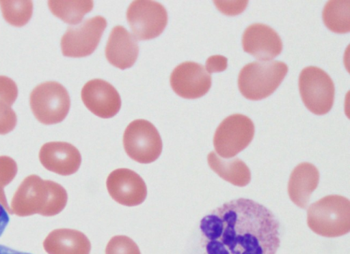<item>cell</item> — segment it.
<instances>
[{"label":"cell","instance_id":"1","mask_svg":"<svg viewBox=\"0 0 350 254\" xmlns=\"http://www.w3.org/2000/svg\"><path fill=\"white\" fill-rule=\"evenodd\" d=\"M205 254H275L280 225L265 206L247 198L223 203L200 223Z\"/></svg>","mask_w":350,"mask_h":254},{"label":"cell","instance_id":"2","mask_svg":"<svg viewBox=\"0 0 350 254\" xmlns=\"http://www.w3.org/2000/svg\"><path fill=\"white\" fill-rule=\"evenodd\" d=\"M68 195L59 184L43 180L37 175L26 177L19 185L11 202V214L27 216L38 214L55 216L66 207Z\"/></svg>","mask_w":350,"mask_h":254},{"label":"cell","instance_id":"3","mask_svg":"<svg viewBox=\"0 0 350 254\" xmlns=\"http://www.w3.org/2000/svg\"><path fill=\"white\" fill-rule=\"evenodd\" d=\"M307 223L315 234L328 238L350 231V201L341 195L325 196L312 203L307 210Z\"/></svg>","mask_w":350,"mask_h":254},{"label":"cell","instance_id":"4","mask_svg":"<svg viewBox=\"0 0 350 254\" xmlns=\"http://www.w3.org/2000/svg\"><path fill=\"white\" fill-rule=\"evenodd\" d=\"M288 72V66L280 61H255L245 65L238 76V87L247 99H264L279 87Z\"/></svg>","mask_w":350,"mask_h":254},{"label":"cell","instance_id":"5","mask_svg":"<svg viewBox=\"0 0 350 254\" xmlns=\"http://www.w3.org/2000/svg\"><path fill=\"white\" fill-rule=\"evenodd\" d=\"M29 103L36 118L46 125L62 122L70 107L66 89L56 81H46L37 85L30 94Z\"/></svg>","mask_w":350,"mask_h":254},{"label":"cell","instance_id":"6","mask_svg":"<svg viewBox=\"0 0 350 254\" xmlns=\"http://www.w3.org/2000/svg\"><path fill=\"white\" fill-rule=\"evenodd\" d=\"M299 89L303 102L312 113H328L334 104V84L323 69L316 66L304 68L299 76Z\"/></svg>","mask_w":350,"mask_h":254},{"label":"cell","instance_id":"7","mask_svg":"<svg viewBox=\"0 0 350 254\" xmlns=\"http://www.w3.org/2000/svg\"><path fill=\"white\" fill-rule=\"evenodd\" d=\"M254 124L247 116L235 113L226 117L217 126L215 150L220 157L230 158L246 148L254 136Z\"/></svg>","mask_w":350,"mask_h":254},{"label":"cell","instance_id":"8","mask_svg":"<svg viewBox=\"0 0 350 254\" xmlns=\"http://www.w3.org/2000/svg\"><path fill=\"white\" fill-rule=\"evenodd\" d=\"M124 148L136 162L148 164L155 161L162 151V140L156 127L146 119H135L126 128Z\"/></svg>","mask_w":350,"mask_h":254},{"label":"cell","instance_id":"9","mask_svg":"<svg viewBox=\"0 0 350 254\" xmlns=\"http://www.w3.org/2000/svg\"><path fill=\"white\" fill-rule=\"evenodd\" d=\"M126 18L135 38L147 40L157 38L163 31L167 23V13L158 2L136 0L128 8Z\"/></svg>","mask_w":350,"mask_h":254},{"label":"cell","instance_id":"10","mask_svg":"<svg viewBox=\"0 0 350 254\" xmlns=\"http://www.w3.org/2000/svg\"><path fill=\"white\" fill-rule=\"evenodd\" d=\"M107 24L104 17L96 16L68 27L61 39L62 54L70 57L91 55L98 46Z\"/></svg>","mask_w":350,"mask_h":254},{"label":"cell","instance_id":"11","mask_svg":"<svg viewBox=\"0 0 350 254\" xmlns=\"http://www.w3.org/2000/svg\"><path fill=\"white\" fill-rule=\"evenodd\" d=\"M170 85L179 96L196 99L205 95L211 87V76L196 62L185 61L177 66L170 75Z\"/></svg>","mask_w":350,"mask_h":254},{"label":"cell","instance_id":"12","mask_svg":"<svg viewBox=\"0 0 350 254\" xmlns=\"http://www.w3.org/2000/svg\"><path fill=\"white\" fill-rule=\"evenodd\" d=\"M107 188L111 198L126 206H138L147 195L144 180L133 170L120 168L113 170L107 177Z\"/></svg>","mask_w":350,"mask_h":254},{"label":"cell","instance_id":"13","mask_svg":"<svg viewBox=\"0 0 350 254\" xmlns=\"http://www.w3.org/2000/svg\"><path fill=\"white\" fill-rule=\"evenodd\" d=\"M81 95L88 109L99 117H112L120 109L121 98L118 91L104 80L96 79L88 81Z\"/></svg>","mask_w":350,"mask_h":254},{"label":"cell","instance_id":"14","mask_svg":"<svg viewBox=\"0 0 350 254\" xmlns=\"http://www.w3.org/2000/svg\"><path fill=\"white\" fill-rule=\"evenodd\" d=\"M243 51L260 61L273 59L282 51V42L278 33L262 23L249 25L242 36Z\"/></svg>","mask_w":350,"mask_h":254},{"label":"cell","instance_id":"15","mask_svg":"<svg viewBox=\"0 0 350 254\" xmlns=\"http://www.w3.org/2000/svg\"><path fill=\"white\" fill-rule=\"evenodd\" d=\"M39 159L45 169L61 175L76 173L81 163V156L78 149L63 141L44 143L40 148Z\"/></svg>","mask_w":350,"mask_h":254},{"label":"cell","instance_id":"16","mask_svg":"<svg viewBox=\"0 0 350 254\" xmlns=\"http://www.w3.org/2000/svg\"><path fill=\"white\" fill-rule=\"evenodd\" d=\"M138 53L139 46L133 36L122 26L114 27L105 47L107 61L113 66L124 70L133 66Z\"/></svg>","mask_w":350,"mask_h":254},{"label":"cell","instance_id":"17","mask_svg":"<svg viewBox=\"0 0 350 254\" xmlns=\"http://www.w3.org/2000/svg\"><path fill=\"white\" fill-rule=\"evenodd\" d=\"M319 182V172L314 165L306 162L299 163L293 169L288 180L289 198L297 206L306 209Z\"/></svg>","mask_w":350,"mask_h":254},{"label":"cell","instance_id":"18","mask_svg":"<svg viewBox=\"0 0 350 254\" xmlns=\"http://www.w3.org/2000/svg\"><path fill=\"white\" fill-rule=\"evenodd\" d=\"M43 246L49 254H90L91 244L82 232L72 229H57L46 236Z\"/></svg>","mask_w":350,"mask_h":254},{"label":"cell","instance_id":"19","mask_svg":"<svg viewBox=\"0 0 350 254\" xmlns=\"http://www.w3.org/2000/svg\"><path fill=\"white\" fill-rule=\"evenodd\" d=\"M210 168L221 178L237 186H245L251 180V172L246 164L237 157L224 158L215 152L207 156Z\"/></svg>","mask_w":350,"mask_h":254},{"label":"cell","instance_id":"20","mask_svg":"<svg viewBox=\"0 0 350 254\" xmlns=\"http://www.w3.org/2000/svg\"><path fill=\"white\" fill-rule=\"evenodd\" d=\"M325 25L336 33H346L350 31V1L331 0L327 2L323 10Z\"/></svg>","mask_w":350,"mask_h":254},{"label":"cell","instance_id":"21","mask_svg":"<svg viewBox=\"0 0 350 254\" xmlns=\"http://www.w3.org/2000/svg\"><path fill=\"white\" fill-rule=\"evenodd\" d=\"M48 5L51 12L64 22L75 25L81 22L83 16L94 6L92 1L50 0Z\"/></svg>","mask_w":350,"mask_h":254},{"label":"cell","instance_id":"22","mask_svg":"<svg viewBox=\"0 0 350 254\" xmlns=\"http://www.w3.org/2000/svg\"><path fill=\"white\" fill-rule=\"evenodd\" d=\"M4 19L15 27H22L30 20L33 13V2L29 0H0Z\"/></svg>","mask_w":350,"mask_h":254},{"label":"cell","instance_id":"23","mask_svg":"<svg viewBox=\"0 0 350 254\" xmlns=\"http://www.w3.org/2000/svg\"><path fill=\"white\" fill-rule=\"evenodd\" d=\"M17 173L15 160L8 156H0V203L11 214V210L4 192V187L9 184Z\"/></svg>","mask_w":350,"mask_h":254},{"label":"cell","instance_id":"24","mask_svg":"<svg viewBox=\"0 0 350 254\" xmlns=\"http://www.w3.org/2000/svg\"><path fill=\"white\" fill-rule=\"evenodd\" d=\"M105 254H141L137 244L126 236H115L107 244Z\"/></svg>","mask_w":350,"mask_h":254},{"label":"cell","instance_id":"25","mask_svg":"<svg viewBox=\"0 0 350 254\" xmlns=\"http://www.w3.org/2000/svg\"><path fill=\"white\" fill-rule=\"evenodd\" d=\"M16 122V115L11 107L0 101V135L13 130Z\"/></svg>","mask_w":350,"mask_h":254},{"label":"cell","instance_id":"26","mask_svg":"<svg viewBox=\"0 0 350 254\" xmlns=\"http://www.w3.org/2000/svg\"><path fill=\"white\" fill-rule=\"evenodd\" d=\"M18 96L16 83L10 78L0 76V101L12 106Z\"/></svg>","mask_w":350,"mask_h":254},{"label":"cell","instance_id":"27","mask_svg":"<svg viewBox=\"0 0 350 254\" xmlns=\"http://www.w3.org/2000/svg\"><path fill=\"white\" fill-rule=\"evenodd\" d=\"M217 9L223 14L234 16L241 13L247 7V1H214Z\"/></svg>","mask_w":350,"mask_h":254},{"label":"cell","instance_id":"28","mask_svg":"<svg viewBox=\"0 0 350 254\" xmlns=\"http://www.w3.org/2000/svg\"><path fill=\"white\" fill-rule=\"evenodd\" d=\"M228 66V59L222 55H212L206 61V70L210 74L224 71Z\"/></svg>","mask_w":350,"mask_h":254},{"label":"cell","instance_id":"29","mask_svg":"<svg viewBox=\"0 0 350 254\" xmlns=\"http://www.w3.org/2000/svg\"><path fill=\"white\" fill-rule=\"evenodd\" d=\"M9 216L4 207L0 204V236L9 223Z\"/></svg>","mask_w":350,"mask_h":254},{"label":"cell","instance_id":"30","mask_svg":"<svg viewBox=\"0 0 350 254\" xmlns=\"http://www.w3.org/2000/svg\"><path fill=\"white\" fill-rule=\"evenodd\" d=\"M0 254H31L12 249L8 246L0 245Z\"/></svg>","mask_w":350,"mask_h":254}]
</instances>
